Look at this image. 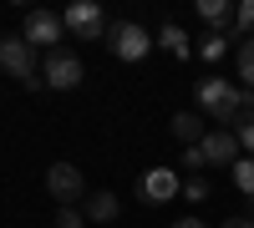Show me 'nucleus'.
Returning a JSON list of instances; mask_svg holds the SVG:
<instances>
[{
	"label": "nucleus",
	"mask_w": 254,
	"mask_h": 228,
	"mask_svg": "<svg viewBox=\"0 0 254 228\" xmlns=\"http://www.w3.org/2000/svg\"><path fill=\"white\" fill-rule=\"evenodd\" d=\"M81 223H87L81 208H56V228H81Z\"/></svg>",
	"instance_id": "aec40b11"
},
{
	"label": "nucleus",
	"mask_w": 254,
	"mask_h": 228,
	"mask_svg": "<svg viewBox=\"0 0 254 228\" xmlns=\"http://www.w3.org/2000/svg\"><path fill=\"white\" fill-rule=\"evenodd\" d=\"M173 228H208V223H203V218H178Z\"/></svg>",
	"instance_id": "4be33fe9"
},
{
	"label": "nucleus",
	"mask_w": 254,
	"mask_h": 228,
	"mask_svg": "<svg viewBox=\"0 0 254 228\" xmlns=\"http://www.w3.org/2000/svg\"><path fill=\"white\" fill-rule=\"evenodd\" d=\"M87 81V66H81V56L66 51V46H56L46 61H41V87H51V91H71Z\"/></svg>",
	"instance_id": "f03ea898"
},
{
	"label": "nucleus",
	"mask_w": 254,
	"mask_h": 228,
	"mask_svg": "<svg viewBox=\"0 0 254 228\" xmlns=\"http://www.w3.org/2000/svg\"><path fill=\"white\" fill-rule=\"evenodd\" d=\"M46 193L61 203V208H76V203L87 198V178H81L76 162H51L46 168Z\"/></svg>",
	"instance_id": "20e7f679"
},
{
	"label": "nucleus",
	"mask_w": 254,
	"mask_h": 228,
	"mask_svg": "<svg viewBox=\"0 0 254 228\" xmlns=\"http://www.w3.org/2000/svg\"><path fill=\"white\" fill-rule=\"evenodd\" d=\"M234 142H239L244 157H254V112H244V117L234 122Z\"/></svg>",
	"instance_id": "f3484780"
},
{
	"label": "nucleus",
	"mask_w": 254,
	"mask_h": 228,
	"mask_svg": "<svg viewBox=\"0 0 254 228\" xmlns=\"http://www.w3.org/2000/svg\"><path fill=\"white\" fill-rule=\"evenodd\" d=\"M107 46H112L117 61H142L153 51V36L142 26H132V20H117V26H107Z\"/></svg>",
	"instance_id": "423d86ee"
},
{
	"label": "nucleus",
	"mask_w": 254,
	"mask_h": 228,
	"mask_svg": "<svg viewBox=\"0 0 254 228\" xmlns=\"http://www.w3.org/2000/svg\"><path fill=\"white\" fill-rule=\"evenodd\" d=\"M198 152H203V162H224V168H234V162L244 157L234 132H224V127H208V137L198 142Z\"/></svg>",
	"instance_id": "1a4fd4ad"
},
{
	"label": "nucleus",
	"mask_w": 254,
	"mask_h": 228,
	"mask_svg": "<svg viewBox=\"0 0 254 228\" xmlns=\"http://www.w3.org/2000/svg\"><path fill=\"white\" fill-rule=\"evenodd\" d=\"M173 137L183 142V147H198V142L208 137V127H203L198 112H173Z\"/></svg>",
	"instance_id": "9d476101"
},
{
	"label": "nucleus",
	"mask_w": 254,
	"mask_h": 228,
	"mask_svg": "<svg viewBox=\"0 0 254 228\" xmlns=\"http://www.w3.org/2000/svg\"><path fill=\"white\" fill-rule=\"evenodd\" d=\"M81 213H87L92 223H112L122 213V203H117V193H92V203H81Z\"/></svg>",
	"instance_id": "9b49d317"
},
{
	"label": "nucleus",
	"mask_w": 254,
	"mask_h": 228,
	"mask_svg": "<svg viewBox=\"0 0 254 228\" xmlns=\"http://www.w3.org/2000/svg\"><path fill=\"white\" fill-rule=\"evenodd\" d=\"M61 31H66V20H61L56 10H31L26 15V26H20V36H26V46L31 51H56V41H61Z\"/></svg>",
	"instance_id": "39448f33"
},
{
	"label": "nucleus",
	"mask_w": 254,
	"mask_h": 228,
	"mask_svg": "<svg viewBox=\"0 0 254 228\" xmlns=\"http://www.w3.org/2000/svg\"><path fill=\"white\" fill-rule=\"evenodd\" d=\"M153 46H163V51H173V56H193V46H188V36H183L178 26H163V31L153 36Z\"/></svg>",
	"instance_id": "4468645a"
},
{
	"label": "nucleus",
	"mask_w": 254,
	"mask_h": 228,
	"mask_svg": "<svg viewBox=\"0 0 254 228\" xmlns=\"http://www.w3.org/2000/svg\"><path fill=\"white\" fill-rule=\"evenodd\" d=\"M198 107L214 117V122H239L244 112H254V91L234 87V81L208 76V81H198Z\"/></svg>",
	"instance_id": "f257e3e1"
},
{
	"label": "nucleus",
	"mask_w": 254,
	"mask_h": 228,
	"mask_svg": "<svg viewBox=\"0 0 254 228\" xmlns=\"http://www.w3.org/2000/svg\"><path fill=\"white\" fill-rule=\"evenodd\" d=\"M198 15L208 20V31L234 26V5H229V0H198Z\"/></svg>",
	"instance_id": "f8f14e48"
},
{
	"label": "nucleus",
	"mask_w": 254,
	"mask_h": 228,
	"mask_svg": "<svg viewBox=\"0 0 254 228\" xmlns=\"http://www.w3.org/2000/svg\"><path fill=\"white\" fill-rule=\"evenodd\" d=\"M234 66H239V81H244V91H254V36L239 41V51H234Z\"/></svg>",
	"instance_id": "ddd939ff"
},
{
	"label": "nucleus",
	"mask_w": 254,
	"mask_h": 228,
	"mask_svg": "<svg viewBox=\"0 0 254 228\" xmlns=\"http://www.w3.org/2000/svg\"><path fill=\"white\" fill-rule=\"evenodd\" d=\"M0 71H10L26 87H41V66H36V51L26 46V36H0Z\"/></svg>",
	"instance_id": "7ed1b4c3"
},
{
	"label": "nucleus",
	"mask_w": 254,
	"mask_h": 228,
	"mask_svg": "<svg viewBox=\"0 0 254 228\" xmlns=\"http://www.w3.org/2000/svg\"><path fill=\"white\" fill-rule=\"evenodd\" d=\"M224 51H229V36H224V31H208V36L198 41V56H203V61H224Z\"/></svg>",
	"instance_id": "2eb2a0df"
},
{
	"label": "nucleus",
	"mask_w": 254,
	"mask_h": 228,
	"mask_svg": "<svg viewBox=\"0 0 254 228\" xmlns=\"http://www.w3.org/2000/svg\"><path fill=\"white\" fill-rule=\"evenodd\" d=\"M183 193V178L173 168H153V173H142V203H173Z\"/></svg>",
	"instance_id": "6e6552de"
},
{
	"label": "nucleus",
	"mask_w": 254,
	"mask_h": 228,
	"mask_svg": "<svg viewBox=\"0 0 254 228\" xmlns=\"http://www.w3.org/2000/svg\"><path fill=\"white\" fill-rule=\"evenodd\" d=\"M234 26L244 36H254V0H244V5H234Z\"/></svg>",
	"instance_id": "6ab92c4d"
},
{
	"label": "nucleus",
	"mask_w": 254,
	"mask_h": 228,
	"mask_svg": "<svg viewBox=\"0 0 254 228\" xmlns=\"http://www.w3.org/2000/svg\"><path fill=\"white\" fill-rule=\"evenodd\" d=\"M229 173H234V188H239L244 198H254V157H239Z\"/></svg>",
	"instance_id": "dca6fc26"
},
{
	"label": "nucleus",
	"mask_w": 254,
	"mask_h": 228,
	"mask_svg": "<svg viewBox=\"0 0 254 228\" xmlns=\"http://www.w3.org/2000/svg\"><path fill=\"white\" fill-rule=\"evenodd\" d=\"M61 20H66V31H71L76 41H102V36H107V15H102L92 0H76V5H66V15H61Z\"/></svg>",
	"instance_id": "0eeeda50"
},
{
	"label": "nucleus",
	"mask_w": 254,
	"mask_h": 228,
	"mask_svg": "<svg viewBox=\"0 0 254 228\" xmlns=\"http://www.w3.org/2000/svg\"><path fill=\"white\" fill-rule=\"evenodd\" d=\"M183 168H188V173H198V168H208V162H203L198 147H183Z\"/></svg>",
	"instance_id": "412c9836"
},
{
	"label": "nucleus",
	"mask_w": 254,
	"mask_h": 228,
	"mask_svg": "<svg viewBox=\"0 0 254 228\" xmlns=\"http://www.w3.org/2000/svg\"><path fill=\"white\" fill-rule=\"evenodd\" d=\"M183 198H188V203H203V198H208V178H198V173L183 178Z\"/></svg>",
	"instance_id": "a211bd4d"
},
{
	"label": "nucleus",
	"mask_w": 254,
	"mask_h": 228,
	"mask_svg": "<svg viewBox=\"0 0 254 228\" xmlns=\"http://www.w3.org/2000/svg\"><path fill=\"white\" fill-rule=\"evenodd\" d=\"M224 228H254V218H229Z\"/></svg>",
	"instance_id": "5701e85b"
}]
</instances>
